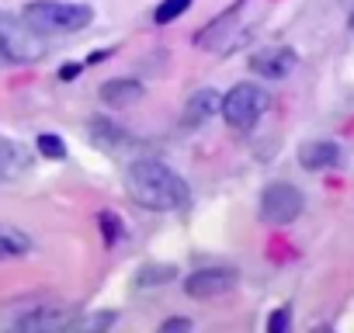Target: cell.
Wrapping results in <instances>:
<instances>
[{"label": "cell", "instance_id": "10", "mask_svg": "<svg viewBox=\"0 0 354 333\" xmlns=\"http://www.w3.org/2000/svg\"><path fill=\"white\" fill-rule=\"evenodd\" d=\"M91 142L104 153H122V149H132L136 139L132 132H125L122 125H115L111 118H94L91 122Z\"/></svg>", "mask_w": 354, "mask_h": 333}, {"label": "cell", "instance_id": "14", "mask_svg": "<svg viewBox=\"0 0 354 333\" xmlns=\"http://www.w3.org/2000/svg\"><path fill=\"white\" fill-rule=\"evenodd\" d=\"M136 97H142V84L139 80H108L101 87V101L111 104V108H125Z\"/></svg>", "mask_w": 354, "mask_h": 333}, {"label": "cell", "instance_id": "4", "mask_svg": "<svg viewBox=\"0 0 354 333\" xmlns=\"http://www.w3.org/2000/svg\"><path fill=\"white\" fill-rule=\"evenodd\" d=\"M46 42L35 28H28L25 21L0 15V66H21V63H35L42 59Z\"/></svg>", "mask_w": 354, "mask_h": 333}, {"label": "cell", "instance_id": "13", "mask_svg": "<svg viewBox=\"0 0 354 333\" xmlns=\"http://www.w3.org/2000/svg\"><path fill=\"white\" fill-rule=\"evenodd\" d=\"M32 254V236L11 222H0V260H15Z\"/></svg>", "mask_w": 354, "mask_h": 333}, {"label": "cell", "instance_id": "2", "mask_svg": "<svg viewBox=\"0 0 354 333\" xmlns=\"http://www.w3.org/2000/svg\"><path fill=\"white\" fill-rule=\"evenodd\" d=\"M21 21L39 35H77L94 21L91 4H63V0H35L25 8Z\"/></svg>", "mask_w": 354, "mask_h": 333}, {"label": "cell", "instance_id": "17", "mask_svg": "<svg viewBox=\"0 0 354 333\" xmlns=\"http://www.w3.org/2000/svg\"><path fill=\"white\" fill-rule=\"evenodd\" d=\"M97 222H101V233H104V247H118V243H122V236H125L122 219H118L115 212H101V216H97Z\"/></svg>", "mask_w": 354, "mask_h": 333}, {"label": "cell", "instance_id": "7", "mask_svg": "<svg viewBox=\"0 0 354 333\" xmlns=\"http://www.w3.org/2000/svg\"><path fill=\"white\" fill-rule=\"evenodd\" d=\"M295 63H299V56H295L292 46H268V49H257L247 59L250 73H257L264 80H285L295 70Z\"/></svg>", "mask_w": 354, "mask_h": 333}, {"label": "cell", "instance_id": "5", "mask_svg": "<svg viewBox=\"0 0 354 333\" xmlns=\"http://www.w3.org/2000/svg\"><path fill=\"white\" fill-rule=\"evenodd\" d=\"M302 205H306V198H302V191L295 184L274 181L261 195V219L268 226H288V222H295L302 216Z\"/></svg>", "mask_w": 354, "mask_h": 333}, {"label": "cell", "instance_id": "9", "mask_svg": "<svg viewBox=\"0 0 354 333\" xmlns=\"http://www.w3.org/2000/svg\"><path fill=\"white\" fill-rule=\"evenodd\" d=\"M340 156H344V149L333 139H313L299 149V163L306 171H333L340 163Z\"/></svg>", "mask_w": 354, "mask_h": 333}, {"label": "cell", "instance_id": "12", "mask_svg": "<svg viewBox=\"0 0 354 333\" xmlns=\"http://www.w3.org/2000/svg\"><path fill=\"white\" fill-rule=\"evenodd\" d=\"M77 319H70L59 305H32L28 312L15 316V326L18 330H56V326H70Z\"/></svg>", "mask_w": 354, "mask_h": 333}, {"label": "cell", "instance_id": "1", "mask_svg": "<svg viewBox=\"0 0 354 333\" xmlns=\"http://www.w3.org/2000/svg\"><path fill=\"white\" fill-rule=\"evenodd\" d=\"M122 184L125 195L149 212H177L192 198L188 181L160 160H132L122 174Z\"/></svg>", "mask_w": 354, "mask_h": 333}, {"label": "cell", "instance_id": "21", "mask_svg": "<svg viewBox=\"0 0 354 333\" xmlns=\"http://www.w3.org/2000/svg\"><path fill=\"white\" fill-rule=\"evenodd\" d=\"M77 73H80V66H77V63H73V66H63V80H73Z\"/></svg>", "mask_w": 354, "mask_h": 333}, {"label": "cell", "instance_id": "15", "mask_svg": "<svg viewBox=\"0 0 354 333\" xmlns=\"http://www.w3.org/2000/svg\"><path fill=\"white\" fill-rule=\"evenodd\" d=\"M177 278V267L174 264H142L136 271V285L139 288H153V285H167Z\"/></svg>", "mask_w": 354, "mask_h": 333}, {"label": "cell", "instance_id": "19", "mask_svg": "<svg viewBox=\"0 0 354 333\" xmlns=\"http://www.w3.org/2000/svg\"><path fill=\"white\" fill-rule=\"evenodd\" d=\"M288 319H292V309H288V305H281L278 312H271L268 330H271V333H285V330H288Z\"/></svg>", "mask_w": 354, "mask_h": 333}, {"label": "cell", "instance_id": "18", "mask_svg": "<svg viewBox=\"0 0 354 333\" xmlns=\"http://www.w3.org/2000/svg\"><path fill=\"white\" fill-rule=\"evenodd\" d=\"M188 8H192V0H163V4L153 11V21H156V25H170V21L181 18Z\"/></svg>", "mask_w": 354, "mask_h": 333}, {"label": "cell", "instance_id": "3", "mask_svg": "<svg viewBox=\"0 0 354 333\" xmlns=\"http://www.w3.org/2000/svg\"><path fill=\"white\" fill-rule=\"evenodd\" d=\"M268 104H271V97H268V91L261 84H236L233 91H226L219 111H223V122L230 129L247 132V129H254L264 118Z\"/></svg>", "mask_w": 354, "mask_h": 333}, {"label": "cell", "instance_id": "20", "mask_svg": "<svg viewBox=\"0 0 354 333\" xmlns=\"http://www.w3.org/2000/svg\"><path fill=\"white\" fill-rule=\"evenodd\" d=\"M160 330H163V333H170V330H192V323H188V319H167Z\"/></svg>", "mask_w": 354, "mask_h": 333}, {"label": "cell", "instance_id": "8", "mask_svg": "<svg viewBox=\"0 0 354 333\" xmlns=\"http://www.w3.org/2000/svg\"><path fill=\"white\" fill-rule=\"evenodd\" d=\"M32 171V153L11 135H0V181H15Z\"/></svg>", "mask_w": 354, "mask_h": 333}, {"label": "cell", "instance_id": "11", "mask_svg": "<svg viewBox=\"0 0 354 333\" xmlns=\"http://www.w3.org/2000/svg\"><path fill=\"white\" fill-rule=\"evenodd\" d=\"M219 104H223V97H219L212 87L195 91V94L188 97V104H185L181 125H185V129H198V125H205V122H209V118L219 111Z\"/></svg>", "mask_w": 354, "mask_h": 333}, {"label": "cell", "instance_id": "6", "mask_svg": "<svg viewBox=\"0 0 354 333\" xmlns=\"http://www.w3.org/2000/svg\"><path fill=\"white\" fill-rule=\"evenodd\" d=\"M236 278L240 274L233 267H202V271L185 278V292L192 298H219V295L236 288Z\"/></svg>", "mask_w": 354, "mask_h": 333}, {"label": "cell", "instance_id": "16", "mask_svg": "<svg viewBox=\"0 0 354 333\" xmlns=\"http://www.w3.org/2000/svg\"><path fill=\"white\" fill-rule=\"evenodd\" d=\"M35 146H39V156H46V160H66V142L56 132H42L35 139Z\"/></svg>", "mask_w": 354, "mask_h": 333}, {"label": "cell", "instance_id": "22", "mask_svg": "<svg viewBox=\"0 0 354 333\" xmlns=\"http://www.w3.org/2000/svg\"><path fill=\"white\" fill-rule=\"evenodd\" d=\"M351 28H354V15H351Z\"/></svg>", "mask_w": 354, "mask_h": 333}]
</instances>
